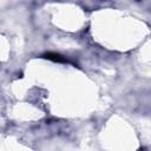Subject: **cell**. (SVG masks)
Instances as JSON below:
<instances>
[{"label":"cell","mask_w":151,"mask_h":151,"mask_svg":"<svg viewBox=\"0 0 151 151\" xmlns=\"http://www.w3.org/2000/svg\"><path fill=\"white\" fill-rule=\"evenodd\" d=\"M42 57L45 59L51 60V61H54V63H67V60H66L65 57H63L59 53H54V52H47V53L42 54Z\"/></svg>","instance_id":"cell-1"}]
</instances>
